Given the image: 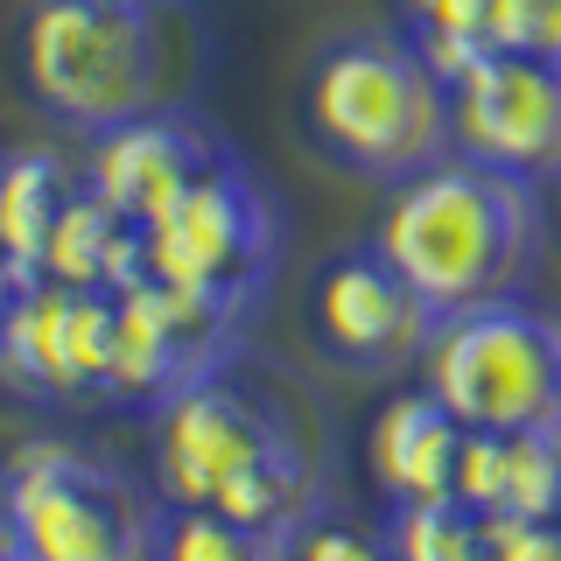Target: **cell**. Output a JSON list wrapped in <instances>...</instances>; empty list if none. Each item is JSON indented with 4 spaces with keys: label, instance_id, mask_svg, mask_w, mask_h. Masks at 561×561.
I'll list each match as a JSON object with an SVG mask.
<instances>
[{
    "label": "cell",
    "instance_id": "1",
    "mask_svg": "<svg viewBox=\"0 0 561 561\" xmlns=\"http://www.w3.org/2000/svg\"><path fill=\"white\" fill-rule=\"evenodd\" d=\"M148 470L162 505L225 513L274 540H295L323 513V449L295 393L239 358L154 408Z\"/></svg>",
    "mask_w": 561,
    "mask_h": 561
},
{
    "label": "cell",
    "instance_id": "2",
    "mask_svg": "<svg viewBox=\"0 0 561 561\" xmlns=\"http://www.w3.org/2000/svg\"><path fill=\"white\" fill-rule=\"evenodd\" d=\"M373 253L435 316L505 302L540 260V190L470 154H443L435 169L393 183L373 225Z\"/></svg>",
    "mask_w": 561,
    "mask_h": 561
},
{
    "label": "cell",
    "instance_id": "3",
    "mask_svg": "<svg viewBox=\"0 0 561 561\" xmlns=\"http://www.w3.org/2000/svg\"><path fill=\"white\" fill-rule=\"evenodd\" d=\"M309 140L365 183H408L456 154L449 78L421 57L414 35L358 28L316 57L302 92Z\"/></svg>",
    "mask_w": 561,
    "mask_h": 561
},
{
    "label": "cell",
    "instance_id": "4",
    "mask_svg": "<svg viewBox=\"0 0 561 561\" xmlns=\"http://www.w3.org/2000/svg\"><path fill=\"white\" fill-rule=\"evenodd\" d=\"M169 8L35 0L22 28V78L57 127L99 140L169 105Z\"/></svg>",
    "mask_w": 561,
    "mask_h": 561
},
{
    "label": "cell",
    "instance_id": "5",
    "mask_svg": "<svg viewBox=\"0 0 561 561\" xmlns=\"http://www.w3.org/2000/svg\"><path fill=\"white\" fill-rule=\"evenodd\" d=\"M14 561H154L162 513L134 470L70 435H28L0 463Z\"/></svg>",
    "mask_w": 561,
    "mask_h": 561
},
{
    "label": "cell",
    "instance_id": "6",
    "mask_svg": "<svg viewBox=\"0 0 561 561\" xmlns=\"http://www.w3.org/2000/svg\"><path fill=\"white\" fill-rule=\"evenodd\" d=\"M140 260H148V280H162V288L253 316L280 267V210L239 154H218L197 183L175 190L140 225Z\"/></svg>",
    "mask_w": 561,
    "mask_h": 561
},
{
    "label": "cell",
    "instance_id": "7",
    "mask_svg": "<svg viewBox=\"0 0 561 561\" xmlns=\"http://www.w3.org/2000/svg\"><path fill=\"white\" fill-rule=\"evenodd\" d=\"M428 386L463 428L513 435V428H554L561 421V323L526 309L519 295L435 323L421 351Z\"/></svg>",
    "mask_w": 561,
    "mask_h": 561
},
{
    "label": "cell",
    "instance_id": "8",
    "mask_svg": "<svg viewBox=\"0 0 561 561\" xmlns=\"http://www.w3.org/2000/svg\"><path fill=\"white\" fill-rule=\"evenodd\" d=\"M0 393L49 414L113 400V295L35 274L0 316Z\"/></svg>",
    "mask_w": 561,
    "mask_h": 561
},
{
    "label": "cell",
    "instance_id": "9",
    "mask_svg": "<svg viewBox=\"0 0 561 561\" xmlns=\"http://www.w3.org/2000/svg\"><path fill=\"white\" fill-rule=\"evenodd\" d=\"M239 337L245 316L204 302V295L162 288V280H134L127 295H113V400L154 414L183 386L232 365Z\"/></svg>",
    "mask_w": 561,
    "mask_h": 561
},
{
    "label": "cell",
    "instance_id": "10",
    "mask_svg": "<svg viewBox=\"0 0 561 561\" xmlns=\"http://www.w3.org/2000/svg\"><path fill=\"white\" fill-rule=\"evenodd\" d=\"M456 154L505 169L519 183H561V64L484 49L449 84Z\"/></svg>",
    "mask_w": 561,
    "mask_h": 561
},
{
    "label": "cell",
    "instance_id": "11",
    "mask_svg": "<svg viewBox=\"0 0 561 561\" xmlns=\"http://www.w3.org/2000/svg\"><path fill=\"white\" fill-rule=\"evenodd\" d=\"M309 316H316V337L337 365L351 373H408L421 365V351L435 337V316L421 295L400 280L373 245L358 253H337L323 274H316V295H309Z\"/></svg>",
    "mask_w": 561,
    "mask_h": 561
},
{
    "label": "cell",
    "instance_id": "12",
    "mask_svg": "<svg viewBox=\"0 0 561 561\" xmlns=\"http://www.w3.org/2000/svg\"><path fill=\"white\" fill-rule=\"evenodd\" d=\"M218 154H232V148H225L197 113L162 105V113H140L127 127L92 140V154H84V190H92L99 204H113L127 225H148L154 210H162L175 190L197 183Z\"/></svg>",
    "mask_w": 561,
    "mask_h": 561
},
{
    "label": "cell",
    "instance_id": "13",
    "mask_svg": "<svg viewBox=\"0 0 561 561\" xmlns=\"http://www.w3.org/2000/svg\"><path fill=\"white\" fill-rule=\"evenodd\" d=\"M463 421H456L428 386H400L373 414L365 435V470L386 491V505H428L456 499V456H463Z\"/></svg>",
    "mask_w": 561,
    "mask_h": 561
},
{
    "label": "cell",
    "instance_id": "14",
    "mask_svg": "<svg viewBox=\"0 0 561 561\" xmlns=\"http://www.w3.org/2000/svg\"><path fill=\"white\" fill-rule=\"evenodd\" d=\"M456 505L478 519H561V421L513 435H463L456 456Z\"/></svg>",
    "mask_w": 561,
    "mask_h": 561
},
{
    "label": "cell",
    "instance_id": "15",
    "mask_svg": "<svg viewBox=\"0 0 561 561\" xmlns=\"http://www.w3.org/2000/svg\"><path fill=\"white\" fill-rule=\"evenodd\" d=\"M43 280H64V288H99V295H127L134 280H148V260H140V225H127L113 204H99L92 190L64 204L57 232L43 245Z\"/></svg>",
    "mask_w": 561,
    "mask_h": 561
},
{
    "label": "cell",
    "instance_id": "16",
    "mask_svg": "<svg viewBox=\"0 0 561 561\" xmlns=\"http://www.w3.org/2000/svg\"><path fill=\"white\" fill-rule=\"evenodd\" d=\"M78 190H84V169H70L64 154H49V148L0 154V253L28 280L43 267V245H49L64 204L78 197Z\"/></svg>",
    "mask_w": 561,
    "mask_h": 561
},
{
    "label": "cell",
    "instance_id": "17",
    "mask_svg": "<svg viewBox=\"0 0 561 561\" xmlns=\"http://www.w3.org/2000/svg\"><path fill=\"white\" fill-rule=\"evenodd\" d=\"M379 534L393 548V561H484V519L456 499L393 505Z\"/></svg>",
    "mask_w": 561,
    "mask_h": 561
},
{
    "label": "cell",
    "instance_id": "18",
    "mask_svg": "<svg viewBox=\"0 0 561 561\" xmlns=\"http://www.w3.org/2000/svg\"><path fill=\"white\" fill-rule=\"evenodd\" d=\"M154 561H288V540L253 534V526H239L225 513L169 505V513H162V540H154Z\"/></svg>",
    "mask_w": 561,
    "mask_h": 561
},
{
    "label": "cell",
    "instance_id": "19",
    "mask_svg": "<svg viewBox=\"0 0 561 561\" xmlns=\"http://www.w3.org/2000/svg\"><path fill=\"white\" fill-rule=\"evenodd\" d=\"M400 8H408V35L421 43V57L449 84L491 49V0H400Z\"/></svg>",
    "mask_w": 561,
    "mask_h": 561
},
{
    "label": "cell",
    "instance_id": "20",
    "mask_svg": "<svg viewBox=\"0 0 561 561\" xmlns=\"http://www.w3.org/2000/svg\"><path fill=\"white\" fill-rule=\"evenodd\" d=\"M491 49L561 64V0H491Z\"/></svg>",
    "mask_w": 561,
    "mask_h": 561
},
{
    "label": "cell",
    "instance_id": "21",
    "mask_svg": "<svg viewBox=\"0 0 561 561\" xmlns=\"http://www.w3.org/2000/svg\"><path fill=\"white\" fill-rule=\"evenodd\" d=\"M288 561H393L386 534H365V526H302L288 540Z\"/></svg>",
    "mask_w": 561,
    "mask_h": 561
},
{
    "label": "cell",
    "instance_id": "22",
    "mask_svg": "<svg viewBox=\"0 0 561 561\" xmlns=\"http://www.w3.org/2000/svg\"><path fill=\"white\" fill-rule=\"evenodd\" d=\"M484 561H561V519H484Z\"/></svg>",
    "mask_w": 561,
    "mask_h": 561
},
{
    "label": "cell",
    "instance_id": "23",
    "mask_svg": "<svg viewBox=\"0 0 561 561\" xmlns=\"http://www.w3.org/2000/svg\"><path fill=\"white\" fill-rule=\"evenodd\" d=\"M22 288H28V274L14 267L8 253H0V316H8V302H14V295H22Z\"/></svg>",
    "mask_w": 561,
    "mask_h": 561
},
{
    "label": "cell",
    "instance_id": "24",
    "mask_svg": "<svg viewBox=\"0 0 561 561\" xmlns=\"http://www.w3.org/2000/svg\"><path fill=\"white\" fill-rule=\"evenodd\" d=\"M0 561H14V519H8V491H0Z\"/></svg>",
    "mask_w": 561,
    "mask_h": 561
},
{
    "label": "cell",
    "instance_id": "25",
    "mask_svg": "<svg viewBox=\"0 0 561 561\" xmlns=\"http://www.w3.org/2000/svg\"><path fill=\"white\" fill-rule=\"evenodd\" d=\"M105 8H175V0H105Z\"/></svg>",
    "mask_w": 561,
    "mask_h": 561
}]
</instances>
